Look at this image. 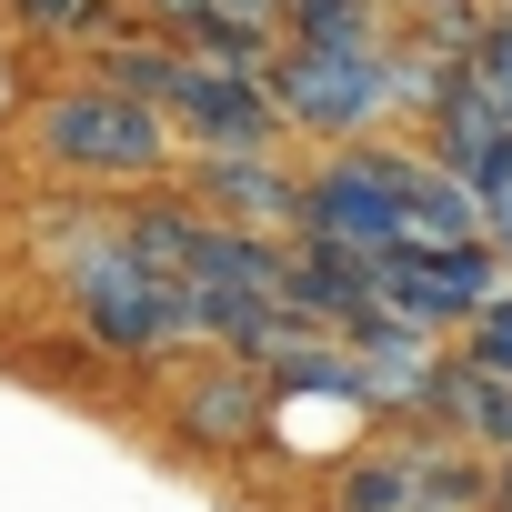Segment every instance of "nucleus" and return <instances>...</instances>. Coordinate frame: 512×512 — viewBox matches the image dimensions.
Wrapping results in <instances>:
<instances>
[{"label": "nucleus", "instance_id": "f257e3e1", "mask_svg": "<svg viewBox=\"0 0 512 512\" xmlns=\"http://www.w3.org/2000/svg\"><path fill=\"white\" fill-rule=\"evenodd\" d=\"M21 141H31V161H51V171H71V181H151V191H161V181L181 171L171 121L141 111V101H121V91H101V81L41 91V101L21 111Z\"/></svg>", "mask_w": 512, "mask_h": 512}, {"label": "nucleus", "instance_id": "9b49d317", "mask_svg": "<svg viewBox=\"0 0 512 512\" xmlns=\"http://www.w3.org/2000/svg\"><path fill=\"white\" fill-rule=\"evenodd\" d=\"M502 141H512V111H502L472 71H452V81H442V101H432V121H422V161H432V171H452V181L472 191V171H482Z\"/></svg>", "mask_w": 512, "mask_h": 512}, {"label": "nucleus", "instance_id": "f3484780", "mask_svg": "<svg viewBox=\"0 0 512 512\" xmlns=\"http://www.w3.org/2000/svg\"><path fill=\"white\" fill-rule=\"evenodd\" d=\"M482 241L502 251V272H512V191H502V201H482Z\"/></svg>", "mask_w": 512, "mask_h": 512}, {"label": "nucleus", "instance_id": "f03ea898", "mask_svg": "<svg viewBox=\"0 0 512 512\" xmlns=\"http://www.w3.org/2000/svg\"><path fill=\"white\" fill-rule=\"evenodd\" d=\"M272 111H282V141L302 131L312 151H362V141H392V81H382V51H292L262 71Z\"/></svg>", "mask_w": 512, "mask_h": 512}, {"label": "nucleus", "instance_id": "4468645a", "mask_svg": "<svg viewBox=\"0 0 512 512\" xmlns=\"http://www.w3.org/2000/svg\"><path fill=\"white\" fill-rule=\"evenodd\" d=\"M81 81H101V91L141 101V111H171V91H181V51H171V41H151V31H131V41L81 51Z\"/></svg>", "mask_w": 512, "mask_h": 512}, {"label": "nucleus", "instance_id": "20e7f679", "mask_svg": "<svg viewBox=\"0 0 512 512\" xmlns=\"http://www.w3.org/2000/svg\"><path fill=\"white\" fill-rule=\"evenodd\" d=\"M61 292H71V312H81V332L101 352H171V342H191V292L151 282L111 231L61 251Z\"/></svg>", "mask_w": 512, "mask_h": 512}, {"label": "nucleus", "instance_id": "2eb2a0df", "mask_svg": "<svg viewBox=\"0 0 512 512\" xmlns=\"http://www.w3.org/2000/svg\"><path fill=\"white\" fill-rule=\"evenodd\" d=\"M282 41L292 51H392L382 0H282Z\"/></svg>", "mask_w": 512, "mask_h": 512}, {"label": "nucleus", "instance_id": "f8f14e48", "mask_svg": "<svg viewBox=\"0 0 512 512\" xmlns=\"http://www.w3.org/2000/svg\"><path fill=\"white\" fill-rule=\"evenodd\" d=\"M402 151V241L412 251H462V241H482V201L452 181V171H432L412 141H392Z\"/></svg>", "mask_w": 512, "mask_h": 512}, {"label": "nucleus", "instance_id": "7ed1b4c3", "mask_svg": "<svg viewBox=\"0 0 512 512\" xmlns=\"http://www.w3.org/2000/svg\"><path fill=\"white\" fill-rule=\"evenodd\" d=\"M292 241L352 251V262L402 251V151H392V141L312 151V161H302V221H292Z\"/></svg>", "mask_w": 512, "mask_h": 512}, {"label": "nucleus", "instance_id": "ddd939ff", "mask_svg": "<svg viewBox=\"0 0 512 512\" xmlns=\"http://www.w3.org/2000/svg\"><path fill=\"white\" fill-rule=\"evenodd\" d=\"M422 462H432V442H362L332 472L322 512H412L422 502Z\"/></svg>", "mask_w": 512, "mask_h": 512}, {"label": "nucleus", "instance_id": "423d86ee", "mask_svg": "<svg viewBox=\"0 0 512 512\" xmlns=\"http://www.w3.org/2000/svg\"><path fill=\"white\" fill-rule=\"evenodd\" d=\"M171 141L181 161H231V151H282V111L262 81L241 71H211V61H181V91H171Z\"/></svg>", "mask_w": 512, "mask_h": 512}, {"label": "nucleus", "instance_id": "a211bd4d", "mask_svg": "<svg viewBox=\"0 0 512 512\" xmlns=\"http://www.w3.org/2000/svg\"><path fill=\"white\" fill-rule=\"evenodd\" d=\"M492 512H512V462H492Z\"/></svg>", "mask_w": 512, "mask_h": 512}, {"label": "nucleus", "instance_id": "dca6fc26", "mask_svg": "<svg viewBox=\"0 0 512 512\" xmlns=\"http://www.w3.org/2000/svg\"><path fill=\"white\" fill-rule=\"evenodd\" d=\"M392 11L412 31H462V21H482V0H392Z\"/></svg>", "mask_w": 512, "mask_h": 512}, {"label": "nucleus", "instance_id": "39448f33", "mask_svg": "<svg viewBox=\"0 0 512 512\" xmlns=\"http://www.w3.org/2000/svg\"><path fill=\"white\" fill-rule=\"evenodd\" d=\"M372 292H382V312L392 322H412L422 342H442V332H472L502 292H512V272H502V251L492 241H462V251H382L372 262Z\"/></svg>", "mask_w": 512, "mask_h": 512}, {"label": "nucleus", "instance_id": "9d476101", "mask_svg": "<svg viewBox=\"0 0 512 512\" xmlns=\"http://www.w3.org/2000/svg\"><path fill=\"white\" fill-rule=\"evenodd\" d=\"M282 312H302L312 332L352 342V332L382 312V292H372V262H352V251H322V241H292V292H282Z\"/></svg>", "mask_w": 512, "mask_h": 512}, {"label": "nucleus", "instance_id": "0eeeda50", "mask_svg": "<svg viewBox=\"0 0 512 512\" xmlns=\"http://www.w3.org/2000/svg\"><path fill=\"white\" fill-rule=\"evenodd\" d=\"M171 191H181L201 221H221V231H262V241H292V221H302V171H292L282 151L181 161V171H171Z\"/></svg>", "mask_w": 512, "mask_h": 512}, {"label": "nucleus", "instance_id": "6e6552de", "mask_svg": "<svg viewBox=\"0 0 512 512\" xmlns=\"http://www.w3.org/2000/svg\"><path fill=\"white\" fill-rule=\"evenodd\" d=\"M262 422H272V382L251 372V362H201V372L171 392V432L201 442V452H241Z\"/></svg>", "mask_w": 512, "mask_h": 512}, {"label": "nucleus", "instance_id": "1a4fd4ad", "mask_svg": "<svg viewBox=\"0 0 512 512\" xmlns=\"http://www.w3.org/2000/svg\"><path fill=\"white\" fill-rule=\"evenodd\" d=\"M422 422H432L442 442L482 452V462H512V382L472 372L462 352H442V372H432V392H422Z\"/></svg>", "mask_w": 512, "mask_h": 512}]
</instances>
